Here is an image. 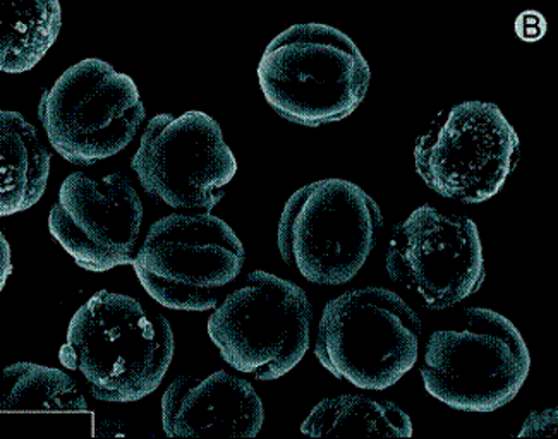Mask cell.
Instances as JSON below:
<instances>
[{
    "label": "cell",
    "instance_id": "1",
    "mask_svg": "<svg viewBox=\"0 0 558 439\" xmlns=\"http://www.w3.org/2000/svg\"><path fill=\"white\" fill-rule=\"evenodd\" d=\"M174 330L138 298L100 291L74 313L59 352L101 402H138L160 387L174 359Z\"/></svg>",
    "mask_w": 558,
    "mask_h": 439
},
{
    "label": "cell",
    "instance_id": "2",
    "mask_svg": "<svg viewBox=\"0 0 558 439\" xmlns=\"http://www.w3.org/2000/svg\"><path fill=\"white\" fill-rule=\"evenodd\" d=\"M258 81L280 118L320 127L356 112L368 94L372 69L344 32L306 23L283 29L268 44Z\"/></svg>",
    "mask_w": 558,
    "mask_h": 439
},
{
    "label": "cell",
    "instance_id": "3",
    "mask_svg": "<svg viewBox=\"0 0 558 439\" xmlns=\"http://www.w3.org/2000/svg\"><path fill=\"white\" fill-rule=\"evenodd\" d=\"M530 367V349L514 322L488 307H468L433 331L420 373L438 402L489 414L518 397Z\"/></svg>",
    "mask_w": 558,
    "mask_h": 439
},
{
    "label": "cell",
    "instance_id": "4",
    "mask_svg": "<svg viewBox=\"0 0 558 439\" xmlns=\"http://www.w3.org/2000/svg\"><path fill=\"white\" fill-rule=\"evenodd\" d=\"M384 227L380 206L354 182L322 179L292 194L280 215V256L316 285L356 279Z\"/></svg>",
    "mask_w": 558,
    "mask_h": 439
},
{
    "label": "cell",
    "instance_id": "5",
    "mask_svg": "<svg viewBox=\"0 0 558 439\" xmlns=\"http://www.w3.org/2000/svg\"><path fill=\"white\" fill-rule=\"evenodd\" d=\"M420 337V316L401 295L384 286H364L325 306L315 355L340 381L381 391L413 369Z\"/></svg>",
    "mask_w": 558,
    "mask_h": 439
},
{
    "label": "cell",
    "instance_id": "6",
    "mask_svg": "<svg viewBox=\"0 0 558 439\" xmlns=\"http://www.w3.org/2000/svg\"><path fill=\"white\" fill-rule=\"evenodd\" d=\"M312 319V303L300 285L258 270L223 295L208 318V334L232 369L274 381L303 361Z\"/></svg>",
    "mask_w": 558,
    "mask_h": 439
},
{
    "label": "cell",
    "instance_id": "7",
    "mask_svg": "<svg viewBox=\"0 0 558 439\" xmlns=\"http://www.w3.org/2000/svg\"><path fill=\"white\" fill-rule=\"evenodd\" d=\"M243 242L211 214H172L148 230L134 254V271L155 303L167 309H215L243 271Z\"/></svg>",
    "mask_w": 558,
    "mask_h": 439
},
{
    "label": "cell",
    "instance_id": "8",
    "mask_svg": "<svg viewBox=\"0 0 558 439\" xmlns=\"http://www.w3.org/2000/svg\"><path fill=\"white\" fill-rule=\"evenodd\" d=\"M38 118L64 160L95 166L130 146L146 110L133 77L101 59H85L45 92Z\"/></svg>",
    "mask_w": 558,
    "mask_h": 439
},
{
    "label": "cell",
    "instance_id": "9",
    "mask_svg": "<svg viewBox=\"0 0 558 439\" xmlns=\"http://www.w3.org/2000/svg\"><path fill=\"white\" fill-rule=\"evenodd\" d=\"M518 133L489 101H462L438 113L417 137L414 166L441 198L480 205L506 186L519 161Z\"/></svg>",
    "mask_w": 558,
    "mask_h": 439
},
{
    "label": "cell",
    "instance_id": "10",
    "mask_svg": "<svg viewBox=\"0 0 558 439\" xmlns=\"http://www.w3.org/2000/svg\"><path fill=\"white\" fill-rule=\"evenodd\" d=\"M143 190L178 210L210 214L238 172L219 122L190 110L155 115L131 160Z\"/></svg>",
    "mask_w": 558,
    "mask_h": 439
},
{
    "label": "cell",
    "instance_id": "11",
    "mask_svg": "<svg viewBox=\"0 0 558 439\" xmlns=\"http://www.w3.org/2000/svg\"><path fill=\"white\" fill-rule=\"evenodd\" d=\"M385 268L426 309H450L485 283L482 235L465 215L420 206L393 227Z\"/></svg>",
    "mask_w": 558,
    "mask_h": 439
},
{
    "label": "cell",
    "instance_id": "12",
    "mask_svg": "<svg viewBox=\"0 0 558 439\" xmlns=\"http://www.w3.org/2000/svg\"><path fill=\"white\" fill-rule=\"evenodd\" d=\"M142 222V198L122 173H71L49 215L50 234L92 273L133 263Z\"/></svg>",
    "mask_w": 558,
    "mask_h": 439
},
{
    "label": "cell",
    "instance_id": "13",
    "mask_svg": "<svg viewBox=\"0 0 558 439\" xmlns=\"http://www.w3.org/2000/svg\"><path fill=\"white\" fill-rule=\"evenodd\" d=\"M264 423V402L255 388L231 373L179 376L162 397V426L169 438H255Z\"/></svg>",
    "mask_w": 558,
    "mask_h": 439
},
{
    "label": "cell",
    "instance_id": "14",
    "mask_svg": "<svg viewBox=\"0 0 558 439\" xmlns=\"http://www.w3.org/2000/svg\"><path fill=\"white\" fill-rule=\"evenodd\" d=\"M50 154L35 125L20 112L0 110V217H11L44 198Z\"/></svg>",
    "mask_w": 558,
    "mask_h": 439
},
{
    "label": "cell",
    "instance_id": "15",
    "mask_svg": "<svg viewBox=\"0 0 558 439\" xmlns=\"http://www.w3.org/2000/svg\"><path fill=\"white\" fill-rule=\"evenodd\" d=\"M62 26L57 0H0V73L32 71Z\"/></svg>",
    "mask_w": 558,
    "mask_h": 439
},
{
    "label": "cell",
    "instance_id": "16",
    "mask_svg": "<svg viewBox=\"0 0 558 439\" xmlns=\"http://www.w3.org/2000/svg\"><path fill=\"white\" fill-rule=\"evenodd\" d=\"M301 432L307 436H387L411 438L413 420L399 405L366 395L322 400L307 415Z\"/></svg>",
    "mask_w": 558,
    "mask_h": 439
},
{
    "label": "cell",
    "instance_id": "17",
    "mask_svg": "<svg viewBox=\"0 0 558 439\" xmlns=\"http://www.w3.org/2000/svg\"><path fill=\"white\" fill-rule=\"evenodd\" d=\"M0 411H88V402L64 371L16 363L0 375Z\"/></svg>",
    "mask_w": 558,
    "mask_h": 439
},
{
    "label": "cell",
    "instance_id": "18",
    "mask_svg": "<svg viewBox=\"0 0 558 439\" xmlns=\"http://www.w3.org/2000/svg\"><path fill=\"white\" fill-rule=\"evenodd\" d=\"M558 411L557 408H546L542 412H533L522 426L519 436L521 438H534V436H554L557 432Z\"/></svg>",
    "mask_w": 558,
    "mask_h": 439
},
{
    "label": "cell",
    "instance_id": "19",
    "mask_svg": "<svg viewBox=\"0 0 558 439\" xmlns=\"http://www.w3.org/2000/svg\"><path fill=\"white\" fill-rule=\"evenodd\" d=\"M13 273V263H11V246L8 239L0 232V292L4 291L9 275Z\"/></svg>",
    "mask_w": 558,
    "mask_h": 439
}]
</instances>
